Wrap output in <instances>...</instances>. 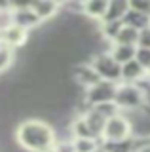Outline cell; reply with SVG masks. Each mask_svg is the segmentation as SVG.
Listing matches in <instances>:
<instances>
[{"label": "cell", "mask_w": 150, "mask_h": 152, "mask_svg": "<svg viewBox=\"0 0 150 152\" xmlns=\"http://www.w3.org/2000/svg\"><path fill=\"white\" fill-rule=\"evenodd\" d=\"M17 137H19L21 145L25 148L38 150V152L48 150V146L51 145V139H53L50 127L40 122H34V120L21 124L19 129H17Z\"/></svg>", "instance_id": "obj_1"}, {"label": "cell", "mask_w": 150, "mask_h": 152, "mask_svg": "<svg viewBox=\"0 0 150 152\" xmlns=\"http://www.w3.org/2000/svg\"><path fill=\"white\" fill-rule=\"evenodd\" d=\"M127 131H129V126H127V120L125 118H120V116H112L106 120V127H105V137L114 142L118 141H124L127 137Z\"/></svg>", "instance_id": "obj_2"}, {"label": "cell", "mask_w": 150, "mask_h": 152, "mask_svg": "<svg viewBox=\"0 0 150 152\" xmlns=\"http://www.w3.org/2000/svg\"><path fill=\"white\" fill-rule=\"evenodd\" d=\"M95 69H97V74L105 76V78H120L122 74L118 61L114 57H106V55H101L95 59Z\"/></svg>", "instance_id": "obj_3"}, {"label": "cell", "mask_w": 150, "mask_h": 152, "mask_svg": "<svg viewBox=\"0 0 150 152\" xmlns=\"http://www.w3.org/2000/svg\"><path fill=\"white\" fill-rule=\"evenodd\" d=\"M112 97H116V91L110 84H97V86H93L91 91H90V101L91 103L103 104V103H108Z\"/></svg>", "instance_id": "obj_4"}, {"label": "cell", "mask_w": 150, "mask_h": 152, "mask_svg": "<svg viewBox=\"0 0 150 152\" xmlns=\"http://www.w3.org/2000/svg\"><path fill=\"white\" fill-rule=\"evenodd\" d=\"M116 101L120 104H124V107L135 108L141 103V91L135 88H122L120 91H116Z\"/></svg>", "instance_id": "obj_5"}, {"label": "cell", "mask_w": 150, "mask_h": 152, "mask_svg": "<svg viewBox=\"0 0 150 152\" xmlns=\"http://www.w3.org/2000/svg\"><path fill=\"white\" fill-rule=\"evenodd\" d=\"M86 124L87 127L91 129L93 135H99V133H105V127H106V118L103 116L101 112H97L95 108L86 116Z\"/></svg>", "instance_id": "obj_6"}, {"label": "cell", "mask_w": 150, "mask_h": 152, "mask_svg": "<svg viewBox=\"0 0 150 152\" xmlns=\"http://www.w3.org/2000/svg\"><path fill=\"white\" fill-rule=\"evenodd\" d=\"M125 8H127V4H125V2H108V10H106L105 19L108 23L118 21V19L125 13Z\"/></svg>", "instance_id": "obj_7"}, {"label": "cell", "mask_w": 150, "mask_h": 152, "mask_svg": "<svg viewBox=\"0 0 150 152\" xmlns=\"http://www.w3.org/2000/svg\"><path fill=\"white\" fill-rule=\"evenodd\" d=\"M139 32H137V28H133V27H125V28H122L120 31V34L116 36L118 38V42H120V46H133L135 42H139Z\"/></svg>", "instance_id": "obj_8"}, {"label": "cell", "mask_w": 150, "mask_h": 152, "mask_svg": "<svg viewBox=\"0 0 150 152\" xmlns=\"http://www.w3.org/2000/svg\"><path fill=\"white\" fill-rule=\"evenodd\" d=\"M15 21L19 23V25H23V27H29V25H34V23L38 21V15L34 13V10L31 6L29 8H21L19 12H17V15H15Z\"/></svg>", "instance_id": "obj_9"}, {"label": "cell", "mask_w": 150, "mask_h": 152, "mask_svg": "<svg viewBox=\"0 0 150 152\" xmlns=\"http://www.w3.org/2000/svg\"><path fill=\"white\" fill-rule=\"evenodd\" d=\"M76 74H78V78H80L84 84H87V86H97V84H101L99 74H97L93 69H87V66H80V69L76 70Z\"/></svg>", "instance_id": "obj_10"}, {"label": "cell", "mask_w": 150, "mask_h": 152, "mask_svg": "<svg viewBox=\"0 0 150 152\" xmlns=\"http://www.w3.org/2000/svg\"><path fill=\"white\" fill-rule=\"evenodd\" d=\"M133 55H137V51L133 50V46H118L114 50V59L118 61V63H129V61H133Z\"/></svg>", "instance_id": "obj_11"}, {"label": "cell", "mask_w": 150, "mask_h": 152, "mask_svg": "<svg viewBox=\"0 0 150 152\" xmlns=\"http://www.w3.org/2000/svg\"><path fill=\"white\" fill-rule=\"evenodd\" d=\"M141 72H143V65H141L139 61H129V63H125L122 66V74H124V78H127V80L139 78Z\"/></svg>", "instance_id": "obj_12"}, {"label": "cell", "mask_w": 150, "mask_h": 152, "mask_svg": "<svg viewBox=\"0 0 150 152\" xmlns=\"http://www.w3.org/2000/svg\"><path fill=\"white\" fill-rule=\"evenodd\" d=\"M32 10H34V13L38 17H48V15H51V13L55 12V4H51V2H36V4H32L31 6Z\"/></svg>", "instance_id": "obj_13"}, {"label": "cell", "mask_w": 150, "mask_h": 152, "mask_svg": "<svg viewBox=\"0 0 150 152\" xmlns=\"http://www.w3.org/2000/svg\"><path fill=\"white\" fill-rule=\"evenodd\" d=\"M106 10H108V2H90V4H86V12L90 13V15H95V17H99V15L105 17Z\"/></svg>", "instance_id": "obj_14"}, {"label": "cell", "mask_w": 150, "mask_h": 152, "mask_svg": "<svg viewBox=\"0 0 150 152\" xmlns=\"http://www.w3.org/2000/svg\"><path fill=\"white\" fill-rule=\"evenodd\" d=\"M125 21L129 23L133 28H137V27H146L148 25V19L144 17V13H135V12H129L127 15H125Z\"/></svg>", "instance_id": "obj_15"}, {"label": "cell", "mask_w": 150, "mask_h": 152, "mask_svg": "<svg viewBox=\"0 0 150 152\" xmlns=\"http://www.w3.org/2000/svg\"><path fill=\"white\" fill-rule=\"evenodd\" d=\"M74 131H76L78 139H90V137L93 135V133H91V129L87 127L86 120H78L76 124H74Z\"/></svg>", "instance_id": "obj_16"}, {"label": "cell", "mask_w": 150, "mask_h": 152, "mask_svg": "<svg viewBox=\"0 0 150 152\" xmlns=\"http://www.w3.org/2000/svg\"><path fill=\"white\" fill-rule=\"evenodd\" d=\"M95 110L97 112H101L103 116L106 118V120H108V118H112L114 116V112H116V107L112 103H103V104H97L95 107Z\"/></svg>", "instance_id": "obj_17"}, {"label": "cell", "mask_w": 150, "mask_h": 152, "mask_svg": "<svg viewBox=\"0 0 150 152\" xmlns=\"http://www.w3.org/2000/svg\"><path fill=\"white\" fill-rule=\"evenodd\" d=\"M93 148H95V145H93L91 139H78L76 146H74L76 152H93Z\"/></svg>", "instance_id": "obj_18"}, {"label": "cell", "mask_w": 150, "mask_h": 152, "mask_svg": "<svg viewBox=\"0 0 150 152\" xmlns=\"http://www.w3.org/2000/svg\"><path fill=\"white\" fill-rule=\"evenodd\" d=\"M135 57H137V61L143 66H150V50H146V48H141Z\"/></svg>", "instance_id": "obj_19"}, {"label": "cell", "mask_w": 150, "mask_h": 152, "mask_svg": "<svg viewBox=\"0 0 150 152\" xmlns=\"http://www.w3.org/2000/svg\"><path fill=\"white\" fill-rule=\"evenodd\" d=\"M6 36H8V40H10V42L15 44V42H19L21 38H23V31H21L19 27H12V28H8V31H6Z\"/></svg>", "instance_id": "obj_20"}, {"label": "cell", "mask_w": 150, "mask_h": 152, "mask_svg": "<svg viewBox=\"0 0 150 152\" xmlns=\"http://www.w3.org/2000/svg\"><path fill=\"white\" fill-rule=\"evenodd\" d=\"M139 42H141V46H143V48L150 50V28H146V31H143V32H141Z\"/></svg>", "instance_id": "obj_21"}, {"label": "cell", "mask_w": 150, "mask_h": 152, "mask_svg": "<svg viewBox=\"0 0 150 152\" xmlns=\"http://www.w3.org/2000/svg\"><path fill=\"white\" fill-rule=\"evenodd\" d=\"M10 63V51L8 50H0V70Z\"/></svg>", "instance_id": "obj_22"}, {"label": "cell", "mask_w": 150, "mask_h": 152, "mask_svg": "<svg viewBox=\"0 0 150 152\" xmlns=\"http://www.w3.org/2000/svg\"><path fill=\"white\" fill-rule=\"evenodd\" d=\"M131 6H133L135 10H148V8H150V4H143V2H133V4H131Z\"/></svg>", "instance_id": "obj_23"}]
</instances>
